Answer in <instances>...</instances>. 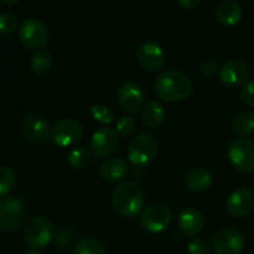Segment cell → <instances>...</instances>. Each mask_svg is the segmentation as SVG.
Masks as SVG:
<instances>
[{"label":"cell","mask_w":254,"mask_h":254,"mask_svg":"<svg viewBox=\"0 0 254 254\" xmlns=\"http://www.w3.org/2000/svg\"><path fill=\"white\" fill-rule=\"evenodd\" d=\"M216 17L222 25L233 26L242 20L243 9L238 2L232 0L222 1L216 7Z\"/></svg>","instance_id":"d6986e66"},{"label":"cell","mask_w":254,"mask_h":254,"mask_svg":"<svg viewBox=\"0 0 254 254\" xmlns=\"http://www.w3.org/2000/svg\"><path fill=\"white\" fill-rule=\"evenodd\" d=\"M241 98L243 103L248 107H254V79H251L243 87L241 92Z\"/></svg>","instance_id":"1f68e13d"},{"label":"cell","mask_w":254,"mask_h":254,"mask_svg":"<svg viewBox=\"0 0 254 254\" xmlns=\"http://www.w3.org/2000/svg\"><path fill=\"white\" fill-rule=\"evenodd\" d=\"M176 2L179 4V6L183 7L185 10H192L195 7L198 6V4L201 2V0H176Z\"/></svg>","instance_id":"836d02e7"},{"label":"cell","mask_w":254,"mask_h":254,"mask_svg":"<svg viewBox=\"0 0 254 254\" xmlns=\"http://www.w3.org/2000/svg\"><path fill=\"white\" fill-rule=\"evenodd\" d=\"M117 98H118L119 106L124 112L134 114L143 109L145 97L139 84L134 82H124L118 88Z\"/></svg>","instance_id":"4fadbf2b"},{"label":"cell","mask_w":254,"mask_h":254,"mask_svg":"<svg viewBox=\"0 0 254 254\" xmlns=\"http://www.w3.org/2000/svg\"><path fill=\"white\" fill-rule=\"evenodd\" d=\"M252 69H253V72H254V60H253V62H252Z\"/></svg>","instance_id":"8d00e7d4"},{"label":"cell","mask_w":254,"mask_h":254,"mask_svg":"<svg viewBox=\"0 0 254 254\" xmlns=\"http://www.w3.org/2000/svg\"><path fill=\"white\" fill-rule=\"evenodd\" d=\"M119 144L118 134L111 128H101L92 135L91 150L96 158L104 159L117 150Z\"/></svg>","instance_id":"5bb4252c"},{"label":"cell","mask_w":254,"mask_h":254,"mask_svg":"<svg viewBox=\"0 0 254 254\" xmlns=\"http://www.w3.org/2000/svg\"><path fill=\"white\" fill-rule=\"evenodd\" d=\"M233 130L241 136L248 135L254 131V113L252 112H241L233 121Z\"/></svg>","instance_id":"cb8c5ba5"},{"label":"cell","mask_w":254,"mask_h":254,"mask_svg":"<svg viewBox=\"0 0 254 254\" xmlns=\"http://www.w3.org/2000/svg\"><path fill=\"white\" fill-rule=\"evenodd\" d=\"M19 40L27 49L41 50L49 44V29L40 20L26 19L19 26Z\"/></svg>","instance_id":"52a82bcc"},{"label":"cell","mask_w":254,"mask_h":254,"mask_svg":"<svg viewBox=\"0 0 254 254\" xmlns=\"http://www.w3.org/2000/svg\"><path fill=\"white\" fill-rule=\"evenodd\" d=\"M19 27V21L16 16H14L10 12H4L0 15V32L5 35H10L16 31Z\"/></svg>","instance_id":"f1b7e54d"},{"label":"cell","mask_w":254,"mask_h":254,"mask_svg":"<svg viewBox=\"0 0 254 254\" xmlns=\"http://www.w3.org/2000/svg\"><path fill=\"white\" fill-rule=\"evenodd\" d=\"M67 161L69 165L77 170H84L89 168L93 163V155L91 151L86 148H74L72 149L67 156Z\"/></svg>","instance_id":"7402d4cb"},{"label":"cell","mask_w":254,"mask_h":254,"mask_svg":"<svg viewBox=\"0 0 254 254\" xmlns=\"http://www.w3.org/2000/svg\"><path fill=\"white\" fill-rule=\"evenodd\" d=\"M205 220L197 208L185 207L179 216V228L186 237H195L202 231Z\"/></svg>","instance_id":"e0dca14e"},{"label":"cell","mask_w":254,"mask_h":254,"mask_svg":"<svg viewBox=\"0 0 254 254\" xmlns=\"http://www.w3.org/2000/svg\"><path fill=\"white\" fill-rule=\"evenodd\" d=\"M201 73L203 74L207 78H213L216 74L220 72V67H218V64L215 61H205L200 67Z\"/></svg>","instance_id":"d6a6232c"},{"label":"cell","mask_w":254,"mask_h":254,"mask_svg":"<svg viewBox=\"0 0 254 254\" xmlns=\"http://www.w3.org/2000/svg\"><path fill=\"white\" fill-rule=\"evenodd\" d=\"M171 211L161 203H153L140 215L141 227L150 233H160L170 225Z\"/></svg>","instance_id":"30bf717a"},{"label":"cell","mask_w":254,"mask_h":254,"mask_svg":"<svg viewBox=\"0 0 254 254\" xmlns=\"http://www.w3.org/2000/svg\"><path fill=\"white\" fill-rule=\"evenodd\" d=\"M20 0H0V2H1L2 5H5V6H11V5H15L17 4Z\"/></svg>","instance_id":"e575fe53"},{"label":"cell","mask_w":254,"mask_h":254,"mask_svg":"<svg viewBox=\"0 0 254 254\" xmlns=\"http://www.w3.org/2000/svg\"><path fill=\"white\" fill-rule=\"evenodd\" d=\"M228 213L233 217L243 218L252 212L254 207V197L247 189H238L233 191L226 203Z\"/></svg>","instance_id":"9a60e30c"},{"label":"cell","mask_w":254,"mask_h":254,"mask_svg":"<svg viewBox=\"0 0 254 254\" xmlns=\"http://www.w3.org/2000/svg\"><path fill=\"white\" fill-rule=\"evenodd\" d=\"M83 138V128L73 119H60L51 128V139L60 148L74 145Z\"/></svg>","instance_id":"9c48e42d"},{"label":"cell","mask_w":254,"mask_h":254,"mask_svg":"<svg viewBox=\"0 0 254 254\" xmlns=\"http://www.w3.org/2000/svg\"><path fill=\"white\" fill-rule=\"evenodd\" d=\"M135 57L141 67L150 72H158L163 68L166 61L164 50L154 41L141 42L135 49Z\"/></svg>","instance_id":"8fae6325"},{"label":"cell","mask_w":254,"mask_h":254,"mask_svg":"<svg viewBox=\"0 0 254 254\" xmlns=\"http://www.w3.org/2000/svg\"><path fill=\"white\" fill-rule=\"evenodd\" d=\"M250 69L246 62L241 60H232L220 68V77L223 84L227 87H237L245 83L248 78Z\"/></svg>","instance_id":"2e32d148"},{"label":"cell","mask_w":254,"mask_h":254,"mask_svg":"<svg viewBox=\"0 0 254 254\" xmlns=\"http://www.w3.org/2000/svg\"><path fill=\"white\" fill-rule=\"evenodd\" d=\"M228 158L237 171L250 174L254 171V141L248 138H237L228 148Z\"/></svg>","instance_id":"5b68a950"},{"label":"cell","mask_w":254,"mask_h":254,"mask_svg":"<svg viewBox=\"0 0 254 254\" xmlns=\"http://www.w3.org/2000/svg\"><path fill=\"white\" fill-rule=\"evenodd\" d=\"M112 206L123 217H136L145 207L143 191L133 181L121 183L112 192Z\"/></svg>","instance_id":"7a4b0ae2"},{"label":"cell","mask_w":254,"mask_h":254,"mask_svg":"<svg viewBox=\"0 0 254 254\" xmlns=\"http://www.w3.org/2000/svg\"><path fill=\"white\" fill-rule=\"evenodd\" d=\"M26 216L24 202L17 197L0 198V231L10 233L22 225Z\"/></svg>","instance_id":"3957f363"},{"label":"cell","mask_w":254,"mask_h":254,"mask_svg":"<svg viewBox=\"0 0 254 254\" xmlns=\"http://www.w3.org/2000/svg\"><path fill=\"white\" fill-rule=\"evenodd\" d=\"M52 66V56L47 50L41 49L37 50L34 55H32L31 60H30V68L35 74H42L47 73Z\"/></svg>","instance_id":"603a6c76"},{"label":"cell","mask_w":254,"mask_h":254,"mask_svg":"<svg viewBox=\"0 0 254 254\" xmlns=\"http://www.w3.org/2000/svg\"><path fill=\"white\" fill-rule=\"evenodd\" d=\"M55 237V228L51 221L46 217H35L30 220L25 227L24 238L31 250L45 248Z\"/></svg>","instance_id":"277c9868"},{"label":"cell","mask_w":254,"mask_h":254,"mask_svg":"<svg viewBox=\"0 0 254 254\" xmlns=\"http://www.w3.org/2000/svg\"><path fill=\"white\" fill-rule=\"evenodd\" d=\"M99 174L106 183H119L128 174V164L122 158H109L101 165Z\"/></svg>","instance_id":"ac0fdd59"},{"label":"cell","mask_w":254,"mask_h":254,"mask_svg":"<svg viewBox=\"0 0 254 254\" xmlns=\"http://www.w3.org/2000/svg\"><path fill=\"white\" fill-rule=\"evenodd\" d=\"M20 131L27 141L45 143L51 138V127L49 122L34 113H26L20 118Z\"/></svg>","instance_id":"ba28073f"},{"label":"cell","mask_w":254,"mask_h":254,"mask_svg":"<svg viewBox=\"0 0 254 254\" xmlns=\"http://www.w3.org/2000/svg\"><path fill=\"white\" fill-rule=\"evenodd\" d=\"M158 141L150 134H139L131 140L128 148V159L133 165L145 166L155 159Z\"/></svg>","instance_id":"8992f818"},{"label":"cell","mask_w":254,"mask_h":254,"mask_svg":"<svg viewBox=\"0 0 254 254\" xmlns=\"http://www.w3.org/2000/svg\"><path fill=\"white\" fill-rule=\"evenodd\" d=\"M55 254H62V253H55Z\"/></svg>","instance_id":"f35d334b"},{"label":"cell","mask_w":254,"mask_h":254,"mask_svg":"<svg viewBox=\"0 0 254 254\" xmlns=\"http://www.w3.org/2000/svg\"><path fill=\"white\" fill-rule=\"evenodd\" d=\"M166 112L163 104L158 101H150L141 109V121L144 126L150 129H155L163 124Z\"/></svg>","instance_id":"ffe728a7"},{"label":"cell","mask_w":254,"mask_h":254,"mask_svg":"<svg viewBox=\"0 0 254 254\" xmlns=\"http://www.w3.org/2000/svg\"><path fill=\"white\" fill-rule=\"evenodd\" d=\"M74 240V235L72 233L71 230L66 227H62L60 228L59 232L55 235L54 237V245L57 250L60 251H64L72 245Z\"/></svg>","instance_id":"83f0119b"},{"label":"cell","mask_w":254,"mask_h":254,"mask_svg":"<svg viewBox=\"0 0 254 254\" xmlns=\"http://www.w3.org/2000/svg\"><path fill=\"white\" fill-rule=\"evenodd\" d=\"M134 128H135V121L133 117L129 116L122 117L116 124V131L122 136L130 135L134 131Z\"/></svg>","instance_id":"f546056e"},{"label":"cell","mask_w":254,"mask_h":254,"mask_svg":"<svg viewBox=\"0 0 254 254\" xmlns=\"http://www.w3.org/2000/svg\"><path fill=\"white\" fill-rule=\"evenodd\" d=\"M24 254H40V253L36 252L35 250H32V251H27V252H25Z\"/></svg>","instance_id":"d590c367"},{"label":"cell","mask_w":254,"mask_h":254,"mask_svg":"<svg viewBox=\"0 0 254 254\" xmlns=\"http://www.w3.org/2000/svg\"><path fill=\"white\" fill-rule=\"evenodd\" d=\"M186 186L193 192H203L208 190L213 183L212 174L203 168H195L186 176Z\"/></svg>","instance_id":"44dd1931"},{"label":"cell","mask_w":254,"mask_h":254,"mask_svg":"<svg viewBox=\"0 0 254 254\" xmlns=\"http://www.w3.org/2000/svg\"><path fill=\"white\" fill-rule=\"evenodd\" d=\"M189 254H211V246L203 238H195L188 245Z\"/></svg>","instance_id":"4dcf8cb0"},{"label":"cell","mask_w":254,"mask_h":254,"mask_svg":"<svg viewBox=\"0 0 254 254\" xmlns=\"http://www.w3.org/2000/svg\"><path fill=\"white\" fill-rule=\"evenodd\" d=\"M0 139H1V131H0Z\"/></svg>","instance_id":"74e56055"},{"label":"cell","mask_w":254,"mask_h":254,"mask_svg":"<svg viewBox=\"0 0 254 254\" xmlns=\"http://www.w3.org/2000/svg\"><path fill=\"white\" fill-rule=\"evenodd\" d=\"M92 118L102 124H111L114 119V113L109 107L103 104H93L89 109Z\"/></svg>","instance_id":"4316f807"},{"label":"cell","mask_w":254,"mask_h":254,"mask_svg":"<svg viewBox=\"0 0 254 254\" xmlns=\"http://www.w3.org/2000/svg\"><path fill=\"white\" fill-rule=\"evenodd\" d=\"M16 183L15 171L10 166H0V197H5L14 189Z\"/></svg>","instance_id":"484cf974"},{"label":"cell","mask_w":254,"mask_h":254,"mask_svg":"<svg viewBox=\"0 0 254 254\" xmlns=\"http://www.w3.org/2000/svg\"><path fill=\"white\" fill-rule=\"evenodd\" d=\"M193 84L185 73L175 69L164 71L154 82V92L164 102H180L192 93Z\"/></svg>","instance_id":"6da1fadb"},{"label":"cell","mask_w":254,"mask_h":254,"mask_svg":"<svg viewBox=\"0 0 254 254\" xmlns=\"http://www.w3.org/2000/svg\"><path fill=\"white\" fill-rule=\"evenodd\" d=\"M73 254H106V246L97 238H83L74 246Z\"/></svg>","instance_id":"d4e9b609"},{"label":"cell","mask_w":254,"mask_h":254,"mask_svg":"<svg viewBox=\"0 0 254 254\" xmlns=\"http://www.w3.org/2000/svg\"><path fill=\"white\" fill-rule=\"evenodd\" d=\"M212 247L217 254H241L245 248V237L238 231L226 228L213 236Z\"/></svg>","instance_id":"7c38bea8"}]
</instances>
